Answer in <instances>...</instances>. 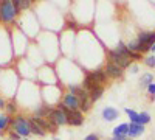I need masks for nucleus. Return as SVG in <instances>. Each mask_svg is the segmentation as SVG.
Segmentation results:
<instances>
[{"instance_id":"obj_1","label":"nucleus","mask_w":155,"mask_h":140,"mask_svg":"<svg viewBox=\"0 0 155 140\" xmlns=\"http://www.w3.org/2000/svg\"><path fill=\"white\" fill-rule=\"evenodd\" d=\"M19 14V8L16 6L14 0H3L0 2V22L11 23Z\"/></svg>"},{"instance_id":"obj_2","label":"nucleus","mask_w":155,"mask_h":140,"mask_svg":"<svg viewBox=\"0 0 155 140\" xmlns=\"http://www.w3.org/2000/svg\"><path fill=\"white\" fill-rule=\"evenodd\" d=\"M12 123V129L14 132H17L20 137H27L31 134V128H30V120L25 118V117H16L14 120L11 121Z\"/></svg>"},{"instance_id":"obj_3","label":"nucleus","mask_w":155,"mask_h":140,"mask_svg":"<svg viewBox=\"0 0 155 140\" xmlns=\"http://www.w3.org/2000/svg\"><path fill=\"white\" fill-rule=\"evenodd\" d=\"M59 108H62L64 112H65L67 121H68L70 126H81L84 123V112H81V111H70V109H67L65 106H62V104Z\"/></svg>"},{"instance_id":"obj_4","label":"nucleus","mask_w":155,"mask_h":140,"mask_svg":"<svg viewBox=\"0 0 155 140\" xmlns=\"http://www.w3.org/2000/svg\"><path fill=\"white\" fill-rule=\"evenodd\" d=\"M62 106H65L70 111H79L81 109V101H79V98H78L76 95L68 92V94L64 95V98H62Z\"/></svg>"},{"instance_id":"obj_5","label":"nucleus","mask_w":155,"mask_h":140,"mask_svg":"<svg viewBox=\"0 0 155 140\" xmlns=\"http://www.w3.org/2000/svg\"><path fill=\"white\" fill-rule=\"evenodd\" d=\"M48 120H50V121H53L56 126L68 125V121H67V115H65V112H64L62 108H56V109H53V112H51V115H50Z\"/></svg>"},{"instance_id":"obj_6","label":"nucleus","mask_w":155,"mask_h":140,"mask_svg":"<svg viewBox=\"0 0 155 140\" xmlns=\"http://www.w3.org/2000/svg\"><path fill=\"white\" fill-rule=\"evenodd\" d=\"M110 59L113 64H116L118 67L121 69H127V67H130L132 66V59L130 58H126V56H121L118 53H115V50H110V53H109Z\"/></svg>"},{"instance_id":"obj_7","label":"nucleus","mask_w":155,"mask_h":140,"mask_svg":"<svg viewBox=\"0 0 155 140\" xmlns=\"http://www.w3.org/2000/svg\"><path fill=\"white\" fill-rule=\"evenodd\" d=\"M87 76L90 78V81H92L93 84H96V86H102V84L107 81V78H109L102 69H96V70H93V72H88Z\"/></svg>"},{"instance_id":"obj_8","label":"nucleus","mask_w":155,"mask_h":140,"mask_svg":"<svg viewBox=\"0 0 155 140\" xmlns=\"http://www.w3.org/2000/svg\"><path fill=\"white\" fill-rule=\"evenodd\" d=\"M137 39H138L140 44H144V45L152 47L155 44V31H141Z\"/></svg>"},{"instance_id":"obj_9","label":"nucleus","mask_w":155,"mask_h":140,"mask_svg":"<svg viewBox=\"0 0 155 140\" xmlns=\"http://www.w3.org/2000/svg\"><path fill=\"white\" fill-rule=\"evenodd\" d=\"M104 72H106V75H107V76H112V78H121L123 73H124V72H123V69H121V67H118L116 64H113V62H107Z\"/></svg>"},{"instance_id":"obj_10","label":"nucleus","mask_w":155,"mask_h":140,"mask_svg":"<svg viewBox=\"0 0 155 140\" xmlns=\"http://www.w3.org/2000/svg\"><path fill=\"white\" fill-rule=\"evenodd\" d=\"M118 117H120L118 109H115L112 106H107V108L102 109V118H104L106 121H115Z\"/></svg>"},{"instance_id":"obj_11","label":"nucleus","mask_w":155,"mask_h":140,"mask_svg":"<svg viewBox=\"0 0 155 140\" xmlns=\"http://www.w3.org/2000/svg\"><path fill=\"white\" fill-rule=\"evenodd\" d=\"M144 132V125L141 123H129V137L137 138Z\"/></svg>"},{"instance_id":"obj_12","label":"nucleus","mask_w":155,"mask_h":140,"mask_svg":"<svg viewBox=\"0 0 155 140\" xmlns=\"http://www.w3.org/2000/svg\"><path fill=\"white\" fill-rule=\"evenodd\" d=\"M113 137H129V123H121L118 126H115L112 131Z\"/></svg>"},{"instance_id":"obj_13","label":"nucleus","mask_w":155,"mask_h":140,"mask_svg":"<svg viewBox=\"0 0 155 140\" xmlns=\"http://www.w3.org/2000/svg\"><path fill=\"white\" fill-rule=\"evenodd\" d=\"M30 128H31V134H34V135H45L47 132L41 128V126H39V123L34 120V117L33 118H30Z\"/></svg>"},{"instance_id":"obj_14","label":"nucleus","mask_w":155,"mask_h":140,"mask_svg":"<svg viewBox=\"0 0 155 140\" xmlns=\"http://www.w3.org/2000/svg\"><path fill=\"white\" fill-rule=\"evenodd\" d=\"M88 94H90V100H92V103H95V101L98 98H101L102 94H104V87H102V86H95Z\"/></svg>"},{"instance_id":"obj_15","label":"nucleus","mask_w":155,"mask_h":140,"mask_svg":"<svg viewBox=\"0 0 155 140\" xmlns=\"http://www.w3.org/2000/svg\"><path fill=\"white\" fill-rule=\"evenodd\" d=\"M124 112L127 114V117L130 118V123H140V112H137L134 109H129V108H126Z\"/></svg>"},{"instance_id":"obj_16","label":"nucleus","mask_w":155,"mask_h":140,"mask_svg":"<svg viewBox=\"0 0 155 140\" xmlns=\"http://www.w3.org/2000/svg\"><path fill=\"white\" fill-rule=\"evenodd\" d=\"M153 83V75L152 73H146V75H143L141 76V80H140V86H143V87H149V84H152Z\"/></svg>"},{"instance_id":"obj_17","label":"nucleus","mask_w":155,"mask_h":140,"mask_svg":"<svg viewBox=\"0 0 155 140\" xmlns=\"http://www.w3.org/2000/svg\"><path fill=\"white\" fill-rule=\"evenodd\" d=\"M11 121H12V120H11L8 115H3V114H0V131H5Z\"/></svg>"},{"instance_id":"obj_18","label":"nucleus","mask_w":155,"mask_h":140,"mask_svg":"<svg viewBox=\"0 0 155 140\" xmlns=\"http://www.w3.org/2000/svg\"><path fill=\"white\" fill-rule=\"evenodd\" d=\"M5 109H6V114H9V115H12V114H16V111H17L16 101H8L6 106H5Z\"/></svg>"},{"instance_id":"obj_19","label":"nucleus","mask_w":155,"mask_h":140,"mask_svg":"<svg viewBox=\"0 0 155 140\" xmlns=\"http://www.w3.org/2000/svg\"><path fill=\"white\" fill-rule=\"evenodd\" d=\"M14 3H16V6L19 8V11H20V9H27V8L31 5L30 0H14Z\"/></svg>"},{"instance_id":"obj_20","label":"nucleus","mask_w":155,"mask_h":140,"mask_svg":"<svg viewBox=\"0 0 155 140\" xmlns=\"http://www.w3.org/2000/svg\"><path fill=\"white\" fill-rule=\"evenodd\" d=\"M150 121V115L147 112H140V123L141 125H146V123H149Z\"/></svg>"},{"instance_id":"obj_21","label":"nucleus","mask_w":155,"mask_h":140,"mask_svg":"<svg viewBox=\"0 0 155 140\" xmlns=\"http://www.w3.org/2000/svg\"><path fill=\"white\" fill-rule=\"evenodd\" d=\"M144 64H146L147 67H155V56H153V55L147 56V58L144 59Z\"/></svg>"},{"instance_id":"obj_22","label":"nucleus","mask_w":155,"mask_h":140,"mask_svg":"<svg viewBox=\"0 0 155 140\" xmlns=\"http://www.w3.org/2000/svg\"><path fill=\"white\" fill-rule=\"evenodd\" d=\"M147 92H149L150 95H155V83L149 84V87H147Z\"/></svg>"},{"instance_id":"obj_23","label":"nucleus","mask_w":155,"mask_h":140,"mask_svg":"<svg viewBox=\"0 0 155 140\" xmlns=\"http://www.w3.org/2000/svg\"><path fill=\"white\" fill-rule=\"evenodd\" d=\"M84 140H101V138H99L96 134H88V135H87Z\"/></svg>"},{"instance_id":"obj_24","label":"nucleus","mask_w":155,"mask_h":140,"mask_svg":"<svg viewBox=\"0 0 155 140\" xmlns=\"http://www.w3.org/2000/svg\"><path fill=\"white\" fill-rule=\"evenodd\" d=\"M9 138H11V140H22L17 132H11V134H9Z\"/></svg>"},{"instance_id":"obj_25","label":"nucleus","mask_w":155,"mask_h":140,"mask_svg":"<svg viewBox=\"0 0 155 140\" xmlns=\"http://www.w3.org/2000/svg\"><path fill=\"white\" fill-rule=\"evenodd\" d=\"M112 140H132V138H129V137H113Z\"/></svg>"},{"instance_id":"obj_26","label":"nucleus","mask_w":155,"mask_h":140,"mask_svg":"<svg viewBox=\"0 0 155 140\" xmlns=\"http://www.w3.org/2000/svg\"><path fill=\"white\" fill-rule=\"evenodd\" d=\"M130 72L132 73H137L138 72V66H130Z\"/></svg>"},{"instance_id":"obj_27","label":"nucleus","mask_w":155,"mask_h":140,"mask_svg":"<svg viewBox=\"0 0 155 140\" xmlns=\"http://www.w3.org/2000/svg\"><path fill=\"white\" fill-rule=\"evenodd\" d=\"M5 106H6V103L3 101V98H0V109H3Z\"/></svg>"},{"instance_id":"obj_28","label":"nucleus","mask_w":155,"mask_h":140,"mask_svg":"<svg viewBox=\"0 0 155 140\" xmlns=\"http://www.w3.org/2000/svg\"><path fill=\"white\" fill-rule=\"evenodd\" d=\"M150 52H152V53H153V52H155V44H153V45H152V47H150Z\"/></svg>"},{"instance_id":"obj_29","label":"nucleus","mask_w":155,"mask_h":140,"mask_svg":"<svg viewBox=\"0 0 155 140\" xmlns=\"http://www.w3.org/2000/svg\"><path fill=\"white\" fill-rule=\"evenodd\" d=\"M51 140H59V138H58V137H53V138H51Z\"/></svg>"},{"instance_id":"obj_30","label":"nucleus","mask_w":155,"mask_h":140,"mask_svg":"<svg viewBox=\"0 0 155 140\" xmlns=\"http://www.w3.org/2000/svg\"><path fill=\"white\" fill-rule=\"evenodd\" d=\"M22 140H28V138H22Z\"/></svg>"}]
</instances>
